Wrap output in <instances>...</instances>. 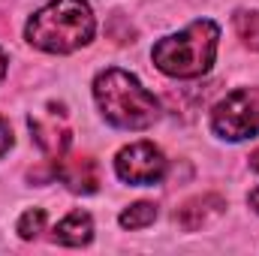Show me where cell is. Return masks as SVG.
<instances>
[{
	"label": "cell",
	"mask_w": 259,
	"mask_h": 256,
	"mask_svg": "<svg viewBox=\"0 0 259 256\" xmlns=\"http://www.w3.org/2000/svg\"><path fill=\"white\" fill-rule=\"evenodd\" d=\"M94 97L103 118L118 130H148L160 118V103L127 69L109 66L94 78Z\"/></svg>",
	"instance_id": "cell-1"
},
{
	"label": "cell",
	"mask_w": 259,
	"mask_h": 256,
	"mask_svg": "<svg viewBox=\"0 0 259 256\" xmlns=\"http://www.w3.org/2000/svg\"><path fill=\"white\" fill-rule=\"evenodd\" d=\"M97 21L88 0H52L27 21V42L49 52V55H69L94 39Z\"/></svg>",
	"instance_id": "cell-2"
},
{
	"label": "cell",
	"mask_w": 259,
	"mask_h": 256,
	"mask_svg": "<svg viewBox=\"0 0 259 256\" xmlns=\"http://www.w3.org/2000/svg\"><path fill=\"white\" fill-rule=\"evenodd\" d=\"M217 39H220V27L211 18H199L193 24H187L184 30H178L172 36H163L154 46L151 58H154V66L163 75L199 78L214 66Z\"/></svg>",
	"instance_id": "cell-3"
},
{
	"label": "cell",
	"mask_w": 259,
	"mask_h": 256,
	"mask_svg": "<svg viewBox=\"0 0 259 256\" xmlns=\"http://www.w3.org/2000/svg\"><path fill=\"white\" fill-rule=\"evenodd\" d=\"M211 130L226 142H244L259 133V88H238L226 94L214 112Z\"/></svg>",
	"instance_id": "cell-4"
},
{
	"label": "cell",
	"mask_w": 259,
	"mask_h": 256,
	"mask_svg": "<svg viewBox=\"0 0 259 256\" xmlns=\"http://www.w3.org/2000/svg\"><path fill=\"white\" fill-rule=\"evenodd\" d=\"M115 172L121 181L133 187H151L160 184L166 175V157L154 142H133L118 151L115 157Z\"/></svg>",
	"instance_id": "cell-5"
},
{
	"label": "cell",
	"mask_w": 259,
	"mask_h": 256,
	"mask_svg": "<svg viewBox=\"0 0 259 256\" xmlns=\"http://www.w3.org/2000/svg\"><path fill=\"white\" fill-rule=\"evenodd\" d=\"M226 211V199L217 196V193H202L187 199L178 211H175V223L184 229V232H199L202 226H208L214 217H220Z\"/></svg>",
	"instance_id": "cell-6"
},
{
	"label": "cell",
	"mask_w": 259,
	"mask_h": 256,
	"mask_svg": "<svg viewBox=\"0 0 259 256\" xmlns=\"http://www.w3.org/2000/svg\"><path fill=\"white\" fill-rule=\"evenodd\" d=\"M55 163V178L64 181L72 193H97L100 187V169L91 157H58Z\"/></svg>",
	"instance_id": "cell-7"
},
{
	"label": "cell",
	"mask_w": 259,
	"mask_h": 256,
	"mask_svg": "<svg viewBox=\"0 0 259 256\" xmlns=\"http://www.w3.org/2000/svg\"><path fill=\"white\" fill-rule=\"evenodd\" d=\"M58 115H64V112H52L49 121H42V118H27V127L33 133L36 145H39L46 154H52V157H64L66 148H69V130L55 121Z\"/></svg>",
	"instance_id": "cell-8"
},
{
	"label": "cell",
	"mask_w": 259,
	"mask_h": 256,
	"mask_svg": "<svg viewBox=\"0 0 259 256\" xmlns=\"http://www.w3.org/2000/svg\"><path fill=\"white\" fill-rule=\"evenodd\" d=\"M94 238V220L88 211H69L64 220L55 226V241L66 247H81Z\"/></svg>",
	"instance_id": "cell-9"
},
{
	"label": "cell",
	"mask_w": 259,
	"mask_h": 256,
	"mask_svg": "<svg viewBox=\"0 0 259 256\" xmlns=\"http://www.w3.org/2000/svg\"><path fill=\"white\" fill-rule=\"evenodd\" d=\"M118 220H121L124 229H145V226H151L157 220V205L154 202H136L127 211H121Z\"/></svg>",
	"instance_id": "cell-10"
},
{
	"label": "cell",
	"mask_w": 259,
	"mask_h": 256,
	"mask_svg": "<svg viewBox=\"0 0 259 256\" xmlns=\"http://www.w3.org/2000/svg\"><path fill=\"white\" fill-rule=\"evenodd\" d=\"M235 30L244 39L247 49L259 52V12H238L235 15Z\"/></svg>",
	"instance_id": "cell-11"
},
{
	"label": "cell",
	"mask_w": 259,
	"mask_h": 256,
	"mask_svg": "<svg viewBox=\"0 0 259 256\" xmlns=\"http://www.w3.org/2000/svg\"><path fill=\"white\" fill-rule=\"evenodd\" d=\"M42 226H46V211H42V208H33V211L21 214V220H18V235H21L24 241H30V238H36V235L42 232Z\"/></svg>",
	"instance_id": "cell-12"
},
{
	"label": "cell",
	"mask_w": 259,
	"mask_h": 256,
	"mask_svg": "<svg viewBox=\"0 0 259 256\" xmlns=\"http://www.w3.org/2000/svg\"><path fill=\"white\" fill-rule=\"evenodd\" d=\"M9 148H12V130H9V124L0 118V157H3Z\"/></svg>",
	"instance_id": "cell-13"
},
{
	"label": "cell",
	"mask_w": 259,
	"mask_h": 256,
	"mask_svg": "<svg viewBox=\"0 0 259 256\" xmlns=\"http://www.w3.org/2000/svg\"><path fill=\"white\" fill-rule=\"evenodd\" d=\"M250 169H253V172H259V148L250 154Z\"/></svg>",
	"instance_id": "cell-14"
},
{
	"label": "cell",
	"mask_w": 259,
	"mask_h": 256,
	"mask_svg": "<svg viewBox=\"0 0 259 256\" xmlns=\"http://www.w3.org/2000/svg\"><path fill=\"white\" fill-rule=\"evenodd\" d=\"M250 205H253V208L259 211V187H256L253 193H250Z\"/></svg>",
	"instance_id": "cell-15"
},
{
	"label": "cell",
	"mask_w": 259,
	"mask_h": 256,
	"mask_svg": "<svg viewBox=\"0 0 259 256\" xmlns=\"http://www.w3.org/2000/svg\"><path fill=\"white\" fill-rule=\"evenodd\" d=\"M3 72H6V55L0 52V78H3Z\"/></svg>",
	"instance_id": "cell-16"
}]
</instances>
